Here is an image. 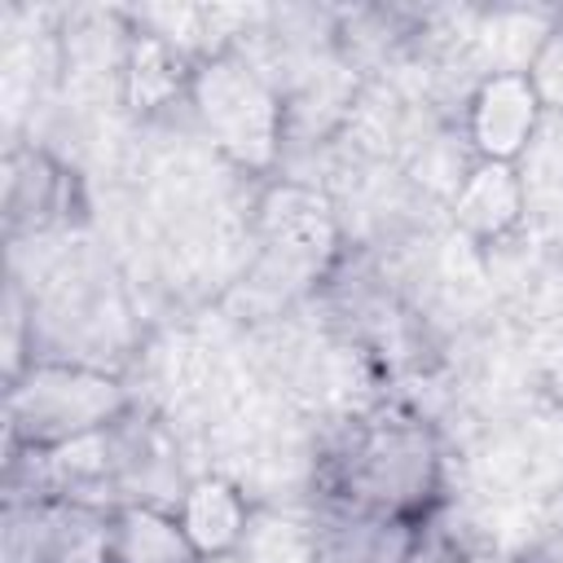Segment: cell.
<instances>
[{
  "label": "cell",
  "instance_id": "11",
  "mask_svg": "<svg viewBox=\"0 0 563 563\" xmlns=\"http://www.w3.org/2000/svg\"><path fill=\"white\" fill-rule=\"evenodd\" d=\"M523 75L541 101V110L550 114H563V18L545 26V35L537 40L532 57L523 62Z\"/></svg>",
  "mask_w": 563,
  "mask_h": 563
},
{
  "label": "cell",
  "instance_id": "10",
  "mask_svg": "<svg viewBox=\"0 0 563 563\" xmlns=\"http://www.w3.org/2000/svg\"><path fill=\"white\" fill-rule=\"evenodd\" d=\"M62 202V167L44 150H13L4 176V211L9 233L18 229H48Z\"/></svg>",
  "mask_w": 563,
  "mask_h": 563
},
{
  "label": "cell",
  "instance_id": "8",
  "mask_svg": "<svg viewBox=\"0 0 563 563\" xmlns=\"http://www.w3.org/2000/svg\"><path fill=\"white\" fill-rule=\"evenodd\" d=\"M189 84H194V57L172 44L158 31H132L128 48H123V97L132 110L154 114L163 106H172L176 97L189 101Z\"/></svg>",
  "mask_w": 563,
  "mask_h": 563
},
{
  "label": "cell",
  "instance_id": "5",
  "mask_svg": "<svg viewBox=\"0 0 563 563\" xmlns=\"http://www.w3.org/2000/svg\"><path fill=\"white\" fill-rule=\"evenodd\" d=\"M260 238L273 260L286 268L321 273L339 246V224L325 202V194L299 185V180H277L260 198Z\"/></svg>",
  "mask_w": 563,
  "mask_h": 563
},
{
  "label": "cell",
  "instance_id": "7",
  "mask_svg": "<svg viewBox=\"0 0 563 563\" xmlns=\"http://www.w3.org/2000/svg\"><path fill=\"white\" fill-rule=\"evenodd\" d=\"M180 528L189 532L194 550L202 554V563H216V559H233L255 523L251 515V501L246 493L224 479V475H194L189 484H180V497L172 501Z\"/></svg>",
  "mask_w": 563,
  "mask_h": 563
},
{
  "label": "cell",
  "instance_id": "3",
  "mask_svg": "<svg viewBox=\"0 0 563 563\" xmlns=\"http://www.w3.org/2000/svg\"><path fill=\"white\" fill-rule=\"evenodd\" d=\"M189 106L207 141L242 172L268 176L286 141V101L268 75L238 48H220L194 62Z\"/></svg>",
  "mask_w": 563,
  "mask_h": 563
},
{
  "label": "cell",
  "instance_id": "4",
  "mask_svg": "<svg viewBox=\"0 0 563 563\" xmlns=\"http://www.w3.org/2000/svg\"><path fill=\"white\" fill-rule=\"evenodd\" d=\"M541 114L545 110L523 70H484L462 110L471 154L488 163H519L541 128Z\"/></svg>",
  "mask_w": 563,
  "mask_h": 563
},
{
  "label": "cell",
  "instance_id": "2",
  "mask_svg": "<svg viewBox=\"0 0 563 563\" xmlns=\"http://www.w3.org/2000/svg\"><path fill=\"white\" fill-rule=\"evenodd\" d=\"M4 418H9V453L57 449L123 422L128 387L101 365H84L66 356L26 361L22 374L9 378Z\"/></svg>",
  "mask_w": 563,
  "mask_h": 563
},
{
  "label": "cell",
  "instance_id": "1",
  "mask_svg": "<svg viewBox=\"0 0 563 563\" xmlns=\"http://www.w3.org/2000/svg\"><path fill=\"white\" fill-rule=\"evenodd\" d=\"M334 479L356 515L418 523L440 493L435 435L413 413H378L352 427L334 457Z\"/></svg>",
  "mask_w": 563,
  "mask_h": 563
},
{
  "label": "cell",
  "instance_id": "6",
  "mask_svg": "<svg viewBox=\"0 0 563 563\" xmlns=\"http://www.w3.org/2000/svg\"><path fill=\"white\" fill-rule=\"evenodd\" d=\"M449 216L479 246L506 242L528 216V185L519 176V163L471 158L457 189L449 194Z\"/></svg>",
  "mask_w": 563,
  "mask_h": 563
},
{
  "label": "cell",
  "instance_id": "9",
  "mask_svg": "<svg viewBox=\"0 0 563 563\" xmlns=\"http://www.w3.org/2000/svg\"><path fill=\"white\" fill-rule=\"evenodd\" d=\"M106 563H202L176 510L163 501L110 506V559Z\"/></svg>",
  "mask_w": 563,
  "mask_h": 563
}]
</instances>
